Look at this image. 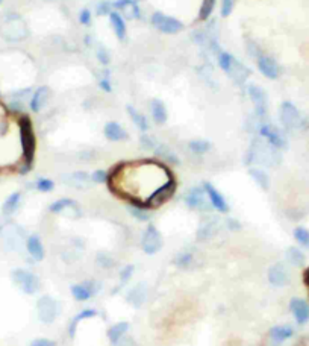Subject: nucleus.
Returning a JSON list of instances; mask_svg holds the SVG:
<instances>
[{
	"label": "nucleus",
	"mask_w": 309,
	"mask_h": 346,
	"mask_svg": "<svg viewBox=\"0 0 309 346\" xmlns=\"http://www.w3.org/2000/svg\"><path fill=\"white\" fill-rule=\"evenodd\" d=\"M13 279L14 282H17L20 285V289L28 293V295H35L40 287H41V282H40V278L32 273V272H28L25 269H16L13 272Z\"/></svg>",
	"instance_id": "obj_8"
},
{
	"label": "nucleus",
	"mask_w": 309,
	"mask_h": 346,
	"mask_svg": "<svg viewBox=\"0 0 309 346\" xmlns=\"http://www.w3.org/2000/svg\"><path fill=\"white\" fill-rule=\"evenodd\" d=\"M149 108H150V114H152V119L156 125H164L168 119V112H167V106L165 103L155 97L149 102Z\"/></svg>",
	"instance_id": "obj_16"
},
{
	"label": "nucleus",
	"mask_w": 309,
	"mask_h": 346,
	"mask_svg": "<svg viewBox=\"0 0 309 346\" xmlns=\"http://www.w3.org/2000/svg\"><path fill=\"white\" fill-rule=\"evenodd\" d=\"M97 263H99V266H102V267H105V269H111L115 263H114V260L108 255V254H99L97 255Z\"/></svg>",
	"instance_id": "obj_46"
},
{
	"label": "nucleus",
	"mask_w": 309,
	"mask_h": 346,
	"mask_svg": "<svg viewBox=\"0 0 309 346\" xmlns=\"http://www.w3.org/2000/svg\"><path fill=\"white\" fill-rule=\"evenodd\" d=\"M20 202H22V193H20V192L13 193V195L5 201V204L2 205L4 214H13V213H16V210L19 208Z\"/></svg>",
	"instance_id": "obj_32"
},
{
	"label": "nucleus",
	"mask_w": 309,
	"mask_h": 346,
	"mask_svg": "<svg viewBox=\"0 0 309 346\" xmlns=\"http://www.w3.org/2000/svg\"><path fill=\"white\" fill-rule=\"evenodd\" d=\"M38 317L43 323H53L59 314V304L52 296H41L37 302Z\"/></svg>",
	"instance_id": "obj_9"
},
{
	"label": "nucleus",
	"mask_w": 309,
	"mask_h": 346,
	"mask_svg": "<svg viewBox=\"0 0 309 346\" xmlns=\"http://www.w3.org/2000/svg\"><path fill=\"white\" fill-rule=\"evenodd\" d=\"M91 20H93V14H91V11L90 10H82L81 13H79V23L81 25H84V26H90L91 25Z\"/></svg>",
	"instance_id": "obj_48"
},
{
	"label": "nucleus",
	"mask_w": 309,
	"mask_h": 346,
	"mask_svg": "<svg viewBox=\"0 0 309 346\" xmlns=\"http://www.w3.org/2000/svg\"><path fill=\"white\" fill-rule=\"evenodd\" d=\"M153 152H155L158 156H161L167 164H174V165L180 164V159H179V156L176 155V152H174L173 149H170L167 144L158 143V146H156V149H155Z\"/></svg>",
	"instance_id": "obj_27"
},
{
	"label": "nucleus",
	"mask_w": 309,
	"mask_h": 346,
	"mask_svg": "<svg viewBox=\"0 0 309 346\" xmlns=\"http://www.w3.org/2000/svg\"><path fill=\"white\" fill-rule=\"evenodd\" d=\"M236 61H238V60H236L232 53H229V52H226V50H221V52L217 55V63H218L220 69H221L226 75H230V72H232V69H233V66H235Z\"/></svg>",
	"instance_id": "obj_29"
},
{
	"label": "nucleus",
	"mask_w": 309,
	"mask_h": 346,
	"mask_svg": "<svg viewBox=\"0 0 309 346\" xmlns=\"http://www.w3.org/2000/svg\"><path fill=\"white\" fill-rule=\"evenodd\" d=\"M126 112H128V116L131 117V120L134 122V125L141 131V132H147L149 131V120H147V117L143 114V112H140L134 105H126Z\"/></svg>",
	"instance_id": "obj_23"
},
{
	"label": "nucleus",
	"mask_w": 309,
	"mask_h": 346,
	"mask_svg": "<svg viewBox=\"0 0 309 346\" xmlns=\"http://www.w3.org/2000/svg\"><path fill=\"white\" fill-rule=\"evenodd\" d=\"M108 70H105V75H103V78H100V81H99V87L103 90V91H106V93H111L112 91V85H111V79H109V73H106Z\"/></svg>",
	"instance_id": "obj_49"
},
{
	"label": "nucleus",
	"mask_w": 309,
	"mask_h": 346,
	"mask_svg": "<svg viewBox=\"0 0 309 346\" xmlns=\"http://www.w3.org/2000/svg\"><path fill=\"white\" fill-rule=\"evenodd\" d=\"M218 220L215 219H209L208 222L202 223V226L199 228L197 231V240H209L211 237H214V234L217 233V228H218Z\"/></svg>",
	"instance_id": "obj_28"
},
{
	"label": "nucleus",
	"mask_w": 309,
	"mask_h": 346,
	"mask_svg": "<svg viewBox=\"0 0 309 346\" xmlns=\"http://www.w3.org/2000/svg\"><path fill=\"white\" fill-rule=\"evenodd\" d=\"M117 344H118V346H137V343H135L134 338H131V337H123Z\"/></svg>",
	"instance_id": "obj_52"
},
{
	"label": "nucleus",
	"mask_w": 309,
	"mask_h": 346,
	"mask_svg": "<svg viewBox=\"0 0 309 346\" xmlns=\"http://www.w3.org/2000/svg\"><path fill=\"white\" fill-rule=\"evenodd\" d=\"M129 328H131V325L128 322H117V323H114L108 329V338H109V341L112 344H117L125 337V334L129 331Z\"/></svg>",
	"instance_id": "obj_26"
},
{
	"label": "nucleus",
	"mask_w": 309,
	"mask_h": 346,
	"mask_svg": "<svg viewBox=\"0 0 309 346\" xmlns=\"http://www.w3.org/2000/svg\"><path fill=\"white\" fill-rule=\"evenodd\" d=\"M128 210H129V213H131L137 220H140V222H149V220H150V213H149V208H146V207L129 204Z\"/></svg>",
	"instance_id": "obj_35"
},
{
	"label": "nucleus",
	"mask_w": 309,
	"mask_h": 346,
	"mask_svg": "<svg viewBox=\"0 0 309 346\" xmlns=\"http://www.w3.org/2000/svg\"><path fill=\"white\" fill-rule=\"evenodd\" d=\"M70 180H72V184L73 186L84 187V186H87L91 181V177L88 175L87 171H76V173H73V175L70 177Z\"/></svg>",
	"instance_id": "obj_39"
},
{
	"label": "nucleus",
	"mask_w": 309,
	"mask_h": 346,
	"mask_svg": "<svg viewBox=\"0 0 309 346\" xmlns=\"http://www.w3.org/2000/svg\"><path fill=\"white\" fill-rule=\"evenodd\" d=\"M69 208L78 210V204L70 198H63V199H58V201L52 202L50 207H49V211L53 213V214H59V213H63L64 210H69Z\"/></svg>",
	"instance_id": "obj_31"
},
{
	"label": "nucleus",
	"mask_w": 309,
	"mask_h": 346,
	"mask_svg": "<svg viewBox=\"0 0 309 346\" xmlns=\"http://www.w3.org/2000/svg\"><path fill=\"white\" fill-rule=\"evenodd\" d=\"M103 134H105V137L109 141H114V143L125 141L129 137L128 132H126V129L120 123H117V122H108L105 125V128H103Z\"/></svg>",
	"instance_id": "obj_17"
},
{
	"label": "nucleus",
	"mask_w": 309,
	"mask_h": 346,
	"mask_svg": "<svg viewBox=\"0 0 309 346\" xmlns=\"http://www.w3.org/2000/svg\"><path fill=\"white\" fill-rule=\"evenodd\" d=\"M2 2H4V0H0V4H2Z\"/></svg>",
	"instance_id": "obj_53"
},
{
	"label": "nucleus",
	"mask_w": 309,
	"mask_h": 346,
	"mask_svg": "<svg viewBox=\"0 0 309 346\" xmlns=\"http://www.w3.org/2000/svg\"><path fill=\"white\" fill-rule=\"evenodd\" d=\"M183 202L190 210H194V211H209V210H212L203 187L190 189L187 192V195L183 196Z\"/></svg>",
	"instance_id": "obj_7"
},
{
	"label": "nucleus",
	"mask_w": 309,
	"mask_h": 346,
	"mask_svg": "<svg viewBox=\"0 0 309 346\" xmlns=\"http://www.w3.org/2000/svg\"><path fill=\"white\" fill-rule=\"evenodd\" d=\"M292 234H294L295 242H297L300 246L309 249V229H306V228H303V226H297V228L294 229Z\"/></svg>",
	"instance_id": "obj_37"
},
{
	"label": "nucleus",
	"mask_w": 309,
	"mask_h": 346,
	"mask_svg": "<svg viewBox=\"0 0 309 346\" xmlns=\"http://www.w3.org/2000/svg\"><path fill=\"white\" fill-rule=\"evenodd\" d=\"M215 4H217V0H203L202 5H200V11H199V20L200 22H206L212 16Z\"/></svg>",
	"instance_id": "obj_36"
},
{
	"label": "nucleus",
	"mask_w": 309,
	"mask_h": 346,
	"mask_svg": "<svg viewBox=\"0 0 309 346\" xmlns=\"http://www.w3.org/2000/svg\"><path fill=\"white\" fill-rule=\"evenodd\" d=\"M286 260H288L292 266L300 267V266L304 264L306 257H304V254H303L298 248L291 246V248H288V251H286Z\"/></svg>",
	"instance_id": "obj_34"
},
{
	"label": "nucleus",
	"mask_w": 309,
	"mask_h": 346,
	"mask_svg": "<svg viewBox=\"0 0 309 346\" xmlns=\"http://www.w3.org/2000/svg\"><path fill=\"white\" fill-rule=\"evenodd\" d=\"M258 131H259V135H261L262 138H265L267 143H268L271 147H274V149H277V150L286 149V146H288L286 138H285V135L282 134V131L277 129L276 126L262 122V123L259 125Z\"/></svg>",
	"instance_id": "obj_10"
},
{
	"label": "nucleus",
	"mask_w": 309,
	"mask_h": 346,
	"mask_svg": "<svg viewBox=\"0 0 309 346\" xmlns=\"http://www.w3.org/2000/svg\"><path fill=\"white\" fill-rule=\"evenodd\" d=\"M134 270H135L134 264H128V266H125V267L121 269V272L118 273L120 282H121V284H126L128 281H131V278H132V273H134Z\"/></svg>",
	"instance_id": "obj_43"
},
{
	"label": "nucleus",
	"mask_w": 309,
	"mask_h": 346,
	"mask_svg": "<svg viewBox=\"0 0 309 346\" xmlns=\"http://www.w3.org/2000/svg\"><path fill=\"white\" fill-rule=\"evenodd\" d=\"M146 295H147L146 285L144 284H137L135 287H132L129 290V293H128V302L132 304L135 308H140L144 304V301H146Z\"/></svg>",
	"instance_id": "obj_25"
},
{
	"label": "nucleus",
	"mask_w": 309,
	"mask_h": 346,
	"mask_svg": "<svg viewBox=\"0 0 309 346\" xmlns=\"http://www.w3.org/2000/svg\"><path fill=\"white\" fill-rule=\"evenodd\" d=\"M99 314V311L97 310H94V308H85V310H82L79 314H76L73 319H72V322L69 323V335L73 338L75 335H76V329H78V325L82 322V320H85V319H91V317H96Z\"/></svg>",
	"instance_id": "obj_24"
},
{
	"label": "nucleus",
	"mask_w": 309,
	"mask_h": 346,
	"mask_svg": "<svg viewBox=\"0 0 309 346\" xmlns=\"http://www.w3.org/2000/svg\"><path fill=\"white\" fill-rule=\"evenodd\" d=\"M203 190H205V193H206V196H208V201H209V204H211V207L214 208V210H217L218 213H229V204H227V201L224 199V196L211 184V183H203Z\"/></svg>",
	"instance_id": "obj_12"
},
{
	"label": "nucleus",
	"mask_w": 309,
	"mask_h": 346,
	"mask_svg": "<svg viewBox=\"0 0 309 346\" xmlns=\"http://www.w3.org/2000/svg\"><path fill=\"white\" fill-rule=\"evenodd\" d=\"M235 0H221V17H229L233 11Z\"/></svg>",
	"instance_id": "obj_45"
},
{
	"label": "nucleus",
	"mask_w": 309,
	"mask_h": 346,
	"mask_svg": "<svg viewBox=\"0 0 309 346\" xmlns=\"http://www.w3.org/2000/svg\"><path fill=\"white\" fill-rule=\"evenodd\" d=\"M289 310H291L297 323L303 325L309 320V304L304 299L292 298L289 302Z\"/></svg>",
	"instance_id": "obj_15"
},
{
	"label": "nucleus",
	"mask_w": 309,
	"mask_h": 346,
	"mask_svg": "<svg viewBox=\"0 0 309 346\" xmlns=\"http://www.w3.org/2000/svg\"><path fill=\"white\" fill-rule=\"evenodd\" d=\"M294 334V329L289 325H276L270 329V340L273 346H280L285 340L291 338Z\"/></svg>",
	"instance_id": "obj_21"
},
{
	"label": "nucleus",
	"mask_w": 309,
	"mask_h": 346,
	"mask_svg": "<svg viewBox=\"0 0 309 346\" xmlns=\"http://www.w3.org/2000/svg\"><path fill=\"white\" fill-rule=\"evenodd\" d=\"M211 147H212L211 141L202 140V138H199V140H191V141L188 143V149H190L193 153H196V155H203V153L209 152Z\"/></svg>",
	"instance_id": "obj_33"
},
{
	"label": "nucleus",
	"mask_w": 309,
	"mask_h": 346,
	"mask_svg": "<svg viewBox=\"0 0 309 346\" xmlns=\"http://www.w3.org/2000/svg\"><path fill=\"white\" fill-rule=\"evenodd\" d=\"M150 23L156 31H159L161 34H165V35H176L183 31V23L180 20H177L171 16H167L161 11H156L152 14Z\"/></svg>",
	"instance_id": "obj_3"
},
{
	"label": "nucleus",
	"mask_w": 309,
	"mask_h": 346,
	"mask_svg": "<svg viewBox=\"0 0 309 346\" xmlns=\"http://www.w3.org/2000/svg\"><path fill=\"white\" fill-rule=\"evenodd\" d=\"M226 226H227V229H230V231H239V229H241V223H239L236 219H232V217H227Z\"/></svg>",
	"instance_id": "obj_51"
},
{
	"label": "nucleus",
	"mask_w": 309,
	"mask_h": 346,
	"mask_svg": "<svg viewBox=\"0 0 309 346\" xmlns=\"http://www.w3.org/2000/svg\"><path fill=\"white\" fill-rule=\"evenodd\" d=\"M279 119H280V123L283 125L285 129H298L301 126V116H300V111L298 108L289 102V100H285L280 103V108H279Z\"/></svg>",
	"instance_id": "obj_5"
},
{
	"label": "nucleus",
	"mask_w": 309,
	"mask_h": 346,
	"mask_svg": "<svg viewBox=\"0 0 309 346\" xmlns=\"http://www.w3.org/2000/svg\"><path fill=\"white\" fill-rule=\"evenodd\" d=\"M247 93H249V97L255 106V114L256 117L261 120V123L267 119V114H268V97H267V93L262 87H259L258 84H249L247 85Z\"/></svg>",
	"instance_id": "obj_4"
},
{
	"label": "nucleus",
	"mask_w": 309,
	"mask_h": 346,
	"mask_svg": "<svg viewBox=\"0 0 309 346\" xmlns=\"http://www.w3.org/2000/svg\"><path fill=\"white\" fill-rule=\"evenodd\" d=\"M140 143H141V146H143L144 149H147V150H155L156 146H158V141H156L153 137L147 135L146 132H143V135L140 137Z\"/></svg>",
	"instance_id": "obj_42"
},
{
	"label": "nucleus",
	"mask_w": 309,
	"mask_h": 346,
	"mask_svg": "<svg viewBox=\"0 0 309 346\" xmlns=\"http://www.w3.org/2000/svg\"><path fill=\"white\" fill-rule=\"evenodd\" d=\"M91 181L96 183V184H106L108 180H109V173L103 168H97L91 173Z\"/></svg>",
	"instance_id": "obj_41"
},
{
	"label": "nucleus",
	"mask_w": 309,
	"mask_h": 346,
	"mask_svg": "<svg viewBox=\"0 0 309 346\" xmlns=\"http://www.w3.org/2000/svg\"><path fill=\"white\" fill-rule=\"evenodd\" d=\"M177 189V183L174 180V177H170L164 184H161L159 187H156L144 201L146 208H158L162 204H165L168 199H171V196L176 193Z\"/></svg>",
	"instance_id": "obj_2"
},
{
	"label": "nucleus",
	"mask_w": 309,
	"mask_h": 346,
	"mask_svg": "<svg viewBox=\"0 0 309 346\" xmlns=\"http://www.w3.org/2000/svg\"><path fill=\"white\" fill-rule=\"evenodd\" d=\"M288 270L283 264L277 263V264H273L270 269H268V281L276 285V287H282L288 282Z\"/></svg>",
	"instance_id": "obj_19"
},
{
	"label": "nucleus",
	"mask_w": 309,
	"mask_h": 346,
	"mask_svg": "<svg viewBox=\"0 0 309 346\" xmlns=\"http://www.w3.org/2000/svg\"><path fill=\"white\" fill-rule=\"evenodd\" d=\"M97 60H99V63L102 64V66H108L109 63H111V55H109V52L105 49V47H99L97 49Z\"/></svg>",
	"instance_id": "obj_44"
},
{
	"label": "nucleus",
	"mask_w": 309,
	"mask_h": 346,
	"mask_svg": "<svg viewBox=\"0 0 309 346\" xmlns=\"http://www.w3.org/2000/svg\"><path fill=\"white\" fill-rule=\"evenodd\" d=\"M20 140H22V149L25 156V167L22 168V173H28L34 162L35 155V134L32 122L28 116H23L20 119Z\"/></svg>",
	"instance_id": "obj_1"
},
{
	"label": "nucleus",
	"mask_w": 309,
	"mask_h": 346,
	"mask_svg": "<svg viewBox=\"0 0 309 346\" xmlns=\"http://www.w3.org/2000/svg\"><path fill=\"white\" fill-rule=\"evenodd\" d=\"M35 189L41 193H50L55 189V183L49 178H38L35 181Z\"/></svg>",
	"instance_id": "obj_40"
},
{
	"label": "nucleus",
	"mask_w": 309,
	"mask_h": 346,
	"mask_svg": "<svg viewBox=\"0 0 309 346\" xmlns=\"http://www.w3.org/2000/svg\"><path fill=\"white\" fill-rule=\"evenodd\" d=\"M26 249H28V254L31 255V258L34 261H41L44 258V246H43V242L41 239L34 234V236H29L28 240H26Z\"/></svg>",
	"instance_id": "obj_20"
},
{
	"label": "nucleus",
	"mask_w": 309,
	"mask_h": 346,
	"mask_svg": "<svg viewBox=\"0 0 309 346\" xmlns=\"http://www.w3.org/2000/svg\"><path fill=\"white\" fill-rule=\"evenodd\" d=\"M109 23H111V28L115 34V37L120 40V41H125L126 37H128V28H126V22L125 19L121 17L120 13L117 11H112L109 14Z\"/></svg>",
	"instance_id": "obj_22"
},
{
	"label": "nucleus",
	"mask_w": 309,
	"mask_h": 346,
	"mask_svg": "<svg viewBox=\"0 0 309 346\" xmlns=\"http://www.w3.org/2000/svg\"><path fill=\"white\" fill-rule=\"evenodd\" d=\"M162 246H164V240H162L159 229L155 225H147L146 231L143 233V239H141L143 252L147 255H155L162 249Z\"/></svg>",
	"instance_id": "obj_6"
},
{
	"label": "nucleus",
	"mask_w": 309,
	"mask_h": 346,
	"mask_svg": "<svg viewBox=\"0 0 309 346\" xmlns=\"http://www.w3.org/2000/svg\"><path fill=\"white\" fill-rule=\"evenodd\" d=\"M114 11L112 8V2H100L99 7H97V16H109L111 13Z\"/></svg>",
	"instance_id": "obj_47"
},
{
	"label": "nucleus",
	"mask_w": 309,
	"mask_h": 346,
	"mask_svg": "<svg viewBox=\"0 0 309 346\" xmlns=\"http://www.w3.org/2000/svg\"><path fill=\"white\" fill-rule=\"evenodd\" d=\"M249 175L255 180V183L261 189L268 190V187H270V178H268V175H267V173L262 168H259V167H250L249 168Z\"/></svg>",
	"instance_id": "obj_30"
},
{
	"label": "nucleus",
	"mask_w": 309,
	"mask_h": 346,
	"mask_svg": "<svg viewBox=\"0 0 309 346\" xmlns=\"http://www.w3.org/2000/svg\"><path fill=\"white\" fill-rule=\"evenodd\" d=\"M31 346H56V341L50 338H37L31 343Z\"/></svg>",
	"instance_id": "obj_50"
},
{
	"label": "nucleus",
	"mask_w": 309,
	"mask_h": 346,
	"mask_svg": "<svg viewBox=\"0 0 309 346\" xmlns=\"http://www.w3.org/2000/svg\"><path fill=\"white\" fill-rule=\"evenodd\" d=\"M256 66H258V70L261 72V75L265 76L267 79L274 81L280 76V67L277 64V61L268 55L261 53L256 60Z\"/></svg>",
	"instance_id": "obj_11"
},
{
	"label": "nucleus",
	"mask_w": 309,
	"mask_h": 346,
	"mask_svg": "<svg viewBox=\"0 0 309 346\" xmlns=\"http://www.w3.org/2000/svg\"><path fill=\"white\" fill-rule=\"evenodd\" d=\"M49 93H50V91H49V87H46V85L38 87V88L32 93L31 100H29V108H31V111L40 112V111L43 109V106L46 105L47 99H49Z\"/></svg>",
	"instance_id": "obj_18"
},
{
	"label": "nucleus",
	"mask_w": 309,
	"mask_h": 346,
	"mask_svg": "<svg viewBox=\"0 0 309 346\" xmlns=\"http://www.w3.org/2000/svg\"><path fill=\"white\" fill-rule=\"evenodd\" d=\"M194 260V254L191 251H182L176 255L174 258V264L177 267H188Z\"/></svg>",
	"instance_id": "obj_38"
},
{
	"label": "nucleus",
	"mask_w": 309,
	"mask_h": 346,
	"mask_svg": "<svg viewBox=\"0 0 309 346\" xmlns=\"http://www.w3.org/2000/svg\"><path fill=\"white\" fill-rule=\"evenodd\" d=\"M99 289H100V285L96 281H84V282L72 285V295L78 302H85L94 293H97Z\"/></svg>",
	"instance_id": "obj_14"
},
{
	"label": "nucleus",
	"mask_w": 309,
	"mask_h": 346,
	"mask_svg": "<svg viewBox=\"0 0 309 346\" xmlns=\"http://www.w3.org/2000/svg\"><path fill=\"white\" fill-rule=\"evenodd\" d=\"M114 11L120 13L121 17L128 20H138L141 17V10L137 4V0H115L112 2Z\"/></svg>",
	"instance_id": "obj_13"
}]
</instances>
